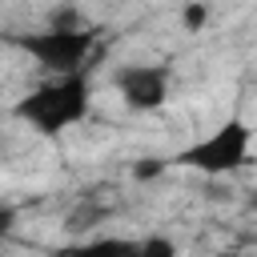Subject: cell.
<instances>
[{
  "label": "cell",
  "instance_id": "1",
  "mask_svg": "<svg viewBox=\"0 0 257 257\" xmlns=\"http://www.w3.org/2000/svg\"><path fill=\"white\" fill-rule=\"evenodd\" d=\"M12 112H16L20 120H28L36 133L56 137V133H64L68 124H76V120L88 112V80H84V72L56 76V80L40 84L36 92L20 96Z\"/></svg>",
  "mask_w": 257,
  "mask_h": 257
},
{
  "label": "cell",
  "instance_id": "2",
  "mask_svg": "<svg viewBox=\"0 0 257 257\" xmlns=\"http://www.w3.org/2000/svg\"><path fill=\"white\" fill-rule=\"evenodd\" d=\"M12 44L16 48H24L36 64H44L48 72H60V76H72V72H80V64H84V56L92 52V32H84V28H72V24H64V28H44V32H20V36H12Z\"/></svg>",
  "mask_w": 257,
  "mask_h": 257
},
{
  "label": "cell",
  "instance_id": "3",
  "mask_svg": "<svg viewBox=\"0 0 257 257\" xmlns=\"http://www.w3.org/2000/svg\"><path fill=\"white\" fill-rule=\"evenodd\" d=\"M249 157V128L245 120H225L217 133H209L205 141L181 149L169 165H185V169H197V173H209V177H221V173H233L241 169Z\"/></svg>",
  "mask_w": 257,
  "mask_h": 257
},
{
  "label": "cell",
  "instance_id": "4",
  "mask_svg": "<svg viewBox=\"0 0 257 257\" xmlns=\"http://www.w3.org/2000/svg\"><path fill=\"white\" fill-rule=\"evenodd\" d=\"M112 84L124 96V104L141 108V112L161 108L169 100V68L165 64H128L112 76Z\"/></svg>",
  "mask_w": 257,
  "mask_h": 257
},
{
  "label": "cell",
  "instance_id": "5",
  "mask_svg": "<svg viewBox=\"0 0 257 257\" xmlns=\"http://www.w3.org/2000/svg\"><path fill=\"white\" fill-rule=\"evenodd\" d=\"M128 245L133 241H124V237H96L84 245H68L56 257H128Z\"/></svg>",
  "mask_w": 257,
  "mask_h": 257
},
{
  "label": "cell",
  "instance_id": "6",
  "mask_svg": "<svg viewBox=\"0 0 257 257\" xmlns=\"http://www.w3.org/2000/svg\"><path fill=\"white\" fill-rule=\"evenodd\" d=\"M128 257H177V245L169 237H145L128 245Z\"/></svg>",
  "mask_w": 257,
  "mask_h": 257
},
{
  "label": "cell",
  "instance_id": "7",
  "mask_svg": "<svg viewBox=\"0 0 257 257\" xmlns=\"http://www.w3.org/2000/svg\"><path fill=\"white\" fill-rule=\"evenodd\" d=\"M181 20H185V28H189V32H197V28L209 20V8H205V4H189V8L181 12Z\"/></svg>",
  "mask_w": 257,
  "mask_h": 257
},
{
  "label": "cell",
  "instance_id": "8",
  "mask_svg": "<svg viewBox=\"0 0 257 257\" xmlns=\"http://www.w3.org/2000/svg\"><path fill=\"white\" fill-rule=\"evenodd\" d=\"M165 165H169V161H161V157H145V161L137 165V181H153V177H161Z\"/></svg>",
  "mask_w": 257,
  "mask_h": 257
},
{
  "label": "cell",
  "instance_id": "9",
  "mask_svg": "<svg viewBox=\"0 0 257 257\" xmlns=\"http://www.w3.org/2000/svg\"><path fill=\"white\" fill-rule=\"evenodd\" d=\"M12 217H16V213L4 205V209H0V233H8V229H12Z\"/></svg>",
  "mask_w": 257,
  "mask_h": 257
}]
</instances>
